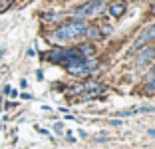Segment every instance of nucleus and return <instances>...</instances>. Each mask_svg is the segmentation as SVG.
Returning a JSON list of instances; mask_svg holds the SVG:
<instances>
[{
  "label": "nucleus",
  "mask_w": 155,
  "mask_h": 149,
  "mask_svg": "<svg viewBox=\"0 0 155 149\" xmlns=\"http://www.w3.org/2000/svg\"><path fill=\"white\" fill-rule=\"evenodd\" d=\"M68 72L74 74V76H84L87 70H86V64H76V66H68Z\"/></svg>",
  "instance_id": "5"
},
{
  "label": "nucleus",
  "mask_w": 155,
  "mask_h": 149,
  "mask_svg": "<svg viewBox=\"0 0 155 149\" xmlns=\"http://www.w3.org/2000/svg\"><path fill=\"white\" fill-rule=\"evenodd\" d=\"M54 129L58 131V133H62V123H56V125H54Z\"/></svg>",
  "instance_id": "10"
},
{
  "label": "nucleus",
  "mask_w": 155,
  "mask_h": 149,
  "mask_svg": "<svg viewBox=\"0 0 155 149\" xmlns=\"http://www.w3.org/2000/svg\"><path fill=\"white\" fill-rule=\"evenodd\" d=\"M107 12H110L114 18L123 16V14H125V2H123V0H115V2H111V4L107 6Z\"/></svg>",
  "instance_id": "4"
},
{
  "label": "nucleus",
  "mask_w": 155,
  "mask_h": 149,
  "mask_svg": "<svg viewBox=\"0 0 155 149\" xmlns=\"http://www.w3.org/2000/svg\"><path fill=\"white\" fill-rule=\"evenodd\" d=\"M80 52H82V56H91V52H94V50H91V46H82V48H80Z\"/></svg>",
  "instance_id": "7"
},
{
  "label": "nucleus",
  "mask_w": 155,
  "mask_h": 149,
  "mask_svg": "<svg viewBox=\"0 0 155 149\" xmlns=\"http://www.w3.org/2000/svg\"><path fill=\"white\" fill-rule=\"evenodd\" d=\"M84 34H86L87 38H91V40H96V38H100V36H101V30H97V28H90V26H87V30L84 32Z\"/></svg>",
  "instance_id": "6"
},
{
  "label": "nucleus",
  "mask_w": 155,
  "mask_h": 149,
  "mask_svg": "<svg viewBox=\"0 0 155 149\" xmlns=\"http://www.w3.org/2000/svg\"><path fill=\"white\" fill-rule=\"evenodd\" d=\"M153 28H155V24H153Z\"/></svg>",
  "instance_id": "12"
},
{
  "label": "nucleus",
  "mask_w": 155,
  "mask_h": 149,
  "mask_svg": "<svg viewBox=\"0 0 155 149\" xmlns=\"http://www.w3.org/2000/svg\"><path fill=\"white\" fill-rule=\"evenodd\" d=\"M86 30H87L86 22H82V20H72V22H68V24H62V26L54 32V38L60 40V42H68V40H74V38L82 36Z\"/></svg>",
  "instance_id": "1"
},
{
  "label": "nucleus",
  "mask_w": 155,
  "mask_h": 149,
  "mask_svg": "<svg viewBox=\"0 0 155 149\" xmlns=\"http://www.w3.org/2000/svg\"><path fill=\"white\" fill-rule=\"evenodd\" d=\"M141 50V48H139ZM153 56H155V48L153 46H147V48H143L139 54H137V66H145L149 60H153Z\"/></svg>",
  "instance_id": "3"
},
{
  "label": "nucleus",
  "mask_w": 155,
  "mask_h": 149,
  "mask_svg": "<svg viewBox=\"0 0 155 149\" xmlns=\"http://www.w3.org/2000/svg\"><path fill=\"white\" fill-rule=\"evenodd\" d=\"M149 80H155V66L149 70V74H147V81H149Z\"/></svg>",
  "instance_id": "8"
},
{
  "label": "nucleus",
  "mask_w": 155,
  "mask_h": 149,
  "mask_svg": "<svg viewBox=\"0 0 155 149\" xmlns=\"http://www.w3.org/2000/svg\"><path fill=\"white\" fill-rule=\"evenodd\" d=\"M151 12L155 14V0H153V2H151Z\"/></svg>",
  "instance_id": "11"
},
{
  "label": "nucleus",
  "mask_w": 155,
  "mask_h": 149,
  "mask_svg": "<svg viewBox=\"0 0 155 149\" xmlns=\"http://www.w3.org/2000/svg\"><path fill=\"white\" fill-rule=\"evenodd\" d=\"M110 123H111V125H121V119H111Z\"/></svg>",
  "instance_id": "9"
},
{
  "label": "nucleus",
  "mask_w": 155,
  "mask_h": 149,
  "mask_svg": "<svg viewBox=\"0 0 155 149\" xmlns=\"http://www.w3.org/2000/svg\"><path fill=\"white\" fill-rule=\"evenodd\" d=\"M104 8H105V0H87L86 4H82L74 12V20H86V18L100 16L104 12Z\"/></svg>",
  "instance_id": "2"
}]
</instances>
